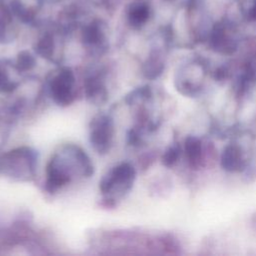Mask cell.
<instances>
[{
  "instance_id": "cell-8",
  "label": "cell",
  "mask_w": 256,
  "mask_h": 256,
  "mask_svg": "<svg viewBox=\"0 0 256 256\" xmlns=\"http://www.w3.org/2000/svg\"><path fill=\"white\" fill-rule=\"evenodd\" d=\"M83 41L87 46L94 49H99L104 41V33L101 27L96 23L86 27L83 32Z\"/></svg>"
},
{
  "instance_id": "cell-2",
  "label": "cell",
  "mask_w": 256,
  "mask_h": 256,
  "mask_svg": "<svg viewBox=\"0 0 256 256\" xmlns=\"http://www.w3.org/2000/svg\"><path fill=\"white\" fill-rule=\"evenodd\" d=\"M37 153L29 147H18L0 156V173L19 181L31 180L35 175Z\"/></svg>"
},
{
  "instance_id": "cell-9",
  "label": "cell",
  "mask_w": 256,
  "mask_h": 256,
  "mask_svg": "<svg viewBox=\"0 0 256 256\" xmlns=\"http://www.w3.org/2000/svg\"><path fill=\"white\" fill-rule=\"evenodd\" d=\"M35 49H36V52L42 57L48 60H53L54 51H55V43H54L53 37L51 35L43 36L38 41Z\"/></svg>"
},
{
  "instance_id": "cell-1",
  "label": "cell",
  "mask_w": 256,
  "mask_h": 256,
  "mask_svg": "<svg viewBox=\"0 0 256 256\" xmlns=\"http://www.w3.org/2000/svg\"><path fill=\"white\" fill-rule=\"evenodd\" d=\"M94 166L85 151L77 145L66 144L53 154L46 167L45 189L54 193L67 185L74 176L90 177Z\"/></svg>"
},
{
  "instance_id": "cell-7",
  "label": "cell",
  "mask_w": 256,
  "mask_h": 256,
  "mask_svg": "<svg viewBox=\"0 0 256 256\" xmlns=\"http://www.w3.org/2000/svg\"><path fill=\"white\" fill-rule=\"evenodd\" d=\"M19 73L15 65L7 63L6 61H0V92L10 93L13 92L18 86L19 82L13 77V74Z\"/></svg>"
},
{
  "instance_id": "cell-4",
  "label": "cell",
  "mask_w": 256,
  "mask_h": 256,
  "mask_svg": "<svg viewBox=\"0 0 256 256\" xmlns=\"http://www.w3.org/2000/svg\"><path fill=\"white\" fill-rule=\"evenodd\" d=\"M76 80L72 69L61 67L53 72L48 80V91L58 106H69L76 97Z\"/></svg>"
},
{
  "instance_id": "cell-3",
  "label": "cell",
  "mask_w": 256,
  "mask_h": 256,
  "mask_svg": "<svg viewBox=\"0 0 256 256\" xmlns=\"http://www.w3.org/2000/svg\"><path fill=\"white\" fill-rule=\"evenodd\" d=\"M136 177L134 167L128 162H122L110 169L99 182V189L108 201L126 194L133 186Z\"/></svg>"
},
{
  "instance_id": "cell-6",
  "label": "cell",
  "mask_w": 256,
  "mask_h": 256,
  "mask_svg": "<svg viewBox=\"0 0 256 256\" xmlns=\"http://www.w3.org/2000/svg\"><path fill=\"white\" fill-rule=\"evenodd\" d=\"M86 99L94 105H103L108 99V91L101 73L90 74L84 81Z\"/></svg>"
},
{
  "instance_id": "cell-5",
  "label": "cell",
  "mask_w": 256,
  "mask_h": 256,
  "mask_svg": "<svg viewBox=\"0 0 256 256\" xmlns=\"http://www.w3.org/2000/svg\"><path fill=\"white\" fill-rule=\"evenodd\" d=\"M114 121L108 114H98L90 122L89 140L93 149L99 154L110 151L114 137Z\"/></svg>"
},
{
  "instance_id": "cell-11",
  "label": "cell",
  "mask_w": 256,
  "mask_h": 256,
  "mask_svg": "<svg viewBox=\"0 0 256 256\" xmlns=\"http://www.w3.org/2000/svg\"><path fill=\"white\" fill-rule=\"evenodd\" d=\"M148 16H149L148 7L145 5H140V6L133 8L130 11L129 19H130L131 24L133 26L137 27V26L142 25L148 19Z\"/></svg>"
},
{
  "instance_id": "cell-10",
  "label": "cell",
  "mask_w": 256,
  "mask_h": 256,
  "mask_svg": "<svg viewBox=\"0 0 256 256\" xmlns=\"http://www.w3.org/2000/svg\"><path fill=\"white\" fill-rule=\"evenodd\" d=\"M36 62L34 57L27 51H22L18 54L16 63L14 64L19 73L30 71L34 68Z\"/></svg>"
}]
</instances>
